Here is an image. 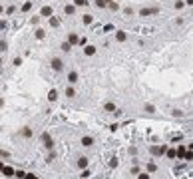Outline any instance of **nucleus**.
Masks as SVG:
<instances>
[{
	"label": "nucleus",
	"instance_id": "obj_1",
	"mask_svg": "<svg viewBox=\"0 0 193 179\" xmlns=\"http://www.w3.org/2000/svg\"><path fill=\"white\" fill-rule=\"evenodd\" d=\"M155 14H159V8H157V6H147V8L143 6V8H139V16H143V18H145V16H155Z\"/></svg>",
	"mask_w": 193,
	"mask_h": 179
},
{
	"label": "nucleus",
	"instance_id": "obj_2",
	"mask_svg": "<svg viewBox=\"0 0 193 179\" xmlns=\"http://www.w3.org/2000/svg\"><path fill=\"white\" fill-rule=\"evenodd\" d=\"M50 68H52L54 72H62V70H64V60H62V58H52V60H50Z\"/></svg>",
	"mask_w": 193,
	"mask_h": 179
},
{
	"label": "nucleus",
	"instance_id": "obj_3",
	"mask_svg": "<svg viewBox=\"0 0 193 179\" xmlns=\"http://www.w3.org/2000/svg\"><path fill=\"white\" fill-rule=\"evenodd\" d=\"M165 151H167V145H151L149 147V153L155 155V157L157 155H165Z\"/></svg>",
	"mask_w": 193,
	"mask_h": 179
},
{
	"label": "nucleus",
	"instance_id": "obj_4",
	"mask_svg": "<svg viewBox=\"0 0 193 179\" xmlns=\"http://www.w3.org/2000/svg\"><path fill=\"white\" fill-rule=\"evenodd\" d=\"M42 141H44V147L46 149H54V139H52V135L50 134H42Z\"/></svg>",
	"mask_w": 193,
	"mask_h": 179
},
{
	"label": "nucleus",
	"instance_id": "obj_5",
	"mask_svg": "<svg viewBox=\"0 0 193 179\" xmlns=\"http://www.w3.org/2000/svg\"><path fill=\"white\" fill-rule=\"evenodd\" d=\"M116 110H117V106L114 104V102H106V104H104V112H108V114H116Z\"/></svg>",
	"mask_w": 193,
	"mask_h": 179
},
{
	"label": "nucleus",
	"instance_id": "obj_6",
	"mask_svg": "<svg viewBox=\"0 0 193 179\" xmlns=\"http://www.w3.org/2000/svg\"><path fill=\"white\" fill-rule=\"evenodd\" d=\"M96 52H98V48H96V46H92V44H86V46H84V54H86V56H94Z\"/></svg>",
	"mask_w": 193,
	"mask_h": 179
},
{
	"label": "nucleus",
	"instance_id": "obj_7",
	"mask_svg": "<svg viewBox=\"0 0 193 179\" xmlns=\"http://www.w3.org/2000/svg\"><path fill=\"white\" fill-rule=\"evenodd\" d=\"M68 82H70V84H78V82H80V74L72 70V72L68 74Z\"/></svg>",
	"mask_w": 193,
	"mask_h": 179
},
{
	"label": "nucleus",
	"instance_id": "obj_8",
	"mask_svg": "<svg viewBox=\"0 0 193 179\" xmlns=\"http://www.w3.org/2000/svg\"><path fill=\"white\" fill-rule=\"evenodd\" d=\"M40 16H46V18L54 16V10H52V6H44V8L40 10Z\"/></svg>",
	"mask_w": 193,
	"mask_h": 179
},
{
	"label": "nucleus",
	"instance_id": "obj_9",
	"mask_svg": "<svg viewBox=\"0 0 193 179\" xmlns=\"http://www.w3.org/2000/svg\"><path fill=\"white\" fill-rule=\"evenodd\" d=\"M82 145H84V147H92V145H94V137H92V135H84V137H82Z\"/></svg>",
	"mask_w": 193,
	"mask_h": 179
},
{
	"label": "nucleus",
	"instance_id": "obj_10",
	"mask_svg": "<svg viewBox=\"0 0 193 179\" xmlns=\"http://www.w3.org/2000/svg\"><path fill=\"white\" fill-rule=\"evenodd\" d=\"M66 42H70V44L74 46V44H78V42H80V36H78L76 32H70V34H68V40H66Z\"/></svg>",
	"mask_w": 193,
	"mask_h": 179
},
{
	"label": "nucleus",
	"instance_id": "obj_11",
	"mask_svg": "<svg viewBox=\"0 0 193 179\" xmlns=\"http://www.w3.org/2000/svg\"><path fill=\"white\" fill-rule=\"evenodd\" d=\"M116 40L117 42H125V40H127V34H125L123 30H117L116 32Z\"/></svg>",
	"mask_w": 193,
	"mask_h": 179
},
{
	"label": "nucleus",
	"instance_id": "obj_12",
	"mask_svg": "<svg viewBox=\"0 0 193 179\" xmlns=\"http://www.w3.org/2000/svg\"><path fill=\"white\" fill-rule=\"evenodd\" d=\"M88 163H90V161H88V157H84V155L78 159V167H80V169H86V167H88Z\"/></svg>",
	"mask_w": 193,
	"mask_h": 179
},
{
	"label": "nucleus",
	"instance_id": "obj_13",
	"mask_svg": "<svg viewBox=\"0 0 193 179\" xmlns=\"http://www.w3.org/2000/svg\"><path fill=\"white\" fill-rule=\"evenodd\" d=\"M76 12V6L74 4H68V6H64V14H68V16H72Z\"/></svg>",
	"mask_w": 193,
	"mask_h": 179
},
{
	"label": "nucleus",
	"instance_id": "obj_14",
	"mask_svg": "<svg viewBox=\"0 0 193 179\" xmlns=\"http://www.w3.org/2000/svg\"><path fill=\"white\" fill-rule=\"evenodd\" d=\"M108 8H110L112 12H117V10H119V4H117L116 0H110V2H108Z\"/></svg>",
	"mask_w": 193,
	"mask_h": 179
},
{
	"label": "nucleus",
	"instance_id": "obj_15",
	"mask_svg": "<svg viewBox=\"0 0 193 179\" xmlns=\"http://www.w3.org/2000/svg\"><path fill=\"white\" fill-rule=\"evenodd\" d=\"M82 22L88 26V24H92V22H94V16H92V14H84V16H82Z\"/></svg>",
	"mask_w": 193,
	"mask_h": 179
},
{
	"label": "nucleus",
	"instance_id": "obj_16",
	"mask_svg": "<svg viewBox=\"0 0 193 179\" xmlns=\"http://www.w3.org/2000/svg\"><path fill=\"white\" fill-rule=\"evenodd\" d=\"M165 155H167V159H175V157H177V149H169V147H167Z\"/></svg>",
	"mask_w": 193,
	"mask_h": 179
},
{
	"label": "nucleus",
	"instance_id": "obj_17",
	"mask_svg": "<svg viewBox=\"0 0 193 179\" xmlns=\"http://www.w3.org/2000/svg\"><path fill=\"white\" fill-rule=\"evenodd\" d=\"M143 112H147V114H155V106H153V104H143Z\"/></svg>",
	"mask_w": 193,
	"mask_h": 179
},
{
	"label": "nucleus",
	"instance_id": "obj_18",
	"mask_svg": "<svg viewBox=\"0 0 193 179\" xmlns=\"http://www.w3.org/2000/svg\"><path fill=\"white\" fill-rule=\"evenodd\" d=\"M48 100H50V102H56V100H58V92H56V90H50V92H48Z\"/></svg>",
	"mask_w": 193,
	"mask_h": 179
},
{
	"label": "nucleus",
	"instance_id": "obj_19",
	"mask_svg": "<svg viewBox=\"0 0 193 179\" xmlns=\"http://www.w3.org/2000/svg\"><path fill=\"white\" fill-rule=\"evenodd\" d=\"M185 151H187V147L179 145V147H177V157H179V159H183V157H185Z\"/></svg>",
	"mask_w": 193,
	"mask_h": 179
},
{
	"label": "nucleus",
	"instance_id": "obj_20",
	"mask_svg": "<svg viewBox=\"0 0 193 179\" xmlns=\"http://www.w3.org/2000/svg\"><path fill=\"white\" fill-rule=\"evenodd\" d=\"M2 173H4V175H6V177H12V175H14V173H16V171H14V169H12V167H6V165H4V169H2Z\"/></svg>",
	"mask_w": 193,
	"mask_h": 179
},
{
	"label": "nucleus",
	"instance_id": "obj_21",
	"mask_svg": "<svg viewBox=\"0 0 193 179\" xmlns=\"http://www.w3.org/2000/svg\"><path fill=\"white\" fill-rule=\"evenodd\" d=\"M48 20H50V26H54V28H58V26H60V20H58L56 16H50Z\"/></svg>",
	"mask_w": 193,
	"mask_h": 179
},
{
	"label": "nucleus",
	"instance_id": "obj_22",
	"mask_svg": "<svg viewBox=\"0 0 193 179\" xmlns=\"http://www.w3.org/2000/svg\"><path fill=\"white\" fill-rule=\"evenodd\" d=\"M94 4H96L98 8H108V0H96Z\"/></svg>",
	"mask_w": 193,
	"mask_h": 179
},
{
	"label": "nucleus",
	"instance_id": "obj_23",
	"mask_svg": "<svg viewBox=\"0 0 193 179\" xmlns=\"http://www.w3.org/2000/svg\"><path fill=\"white\" fill-rule=\"evenodd\" d=\"M22 135L24 137H32V130L30 128H22Z\"/></svg>",
	"mask_w": 193,
	"mask_h": 179
},
{
	"label": "nucleus",
	"instance_id": "obj_24",
	"mask_svg": "<svg viewBox=\"0 0 193 179\" xmlns=\"http://www.w3.org/2000/svg\"><path fill=\"white\" fill-rule=\"evenodd\" d=\"M66 96H68V98H74V96H76V90L74 88H66Z\"/></svg>",
	"mask_w": 193,
	"mask_h": 179
},
{
	"label": "nucleus",
	"instance_id": "obj_25",
	"mask_svg": "<svg viewBox=\"0 0 193 179\" xmlns=\"http://www.w3.org/2000/svg\"><path fill=\"white\" fill-rule=\"evenodd\" d=\"M60 48H62L64 52H70V50H72V44H70V42H64V44L60 46Z\"/></svg>",
	"mask_w": 193,
	"mask_h": 179
},
{
	"label": "nucleus",
	"instance_id": "obj_26",
	"mask_svg": "<svg viewBox=\"0 0 193 179\" xmlns=\"http://www.w3.org/2000/svg\"><path fill=\"white\" fill-rule=\"evenodd\" d=\"M44 36H46V32H44L42 28H38V30H36V38H38V40H42Z\"/></svg>",
	"mask_w": 193,
	"mask_h": 179
},
{
	"label": "nucleus",
	"instance_id": "obj_27",
	"mask_svg": "<svg viewBox=\"0 0 193 179\" xmlns=\"http://www.w3.org/2000/svg\"><path fill=\"white\" fill-rule=\"evenodd\" d=\"M183 6H185V0H177L175 2V10H181Z\"/></svg>",
	"mask_w": 193,
	"mask_h": 179
},
{
	"label": "nucleus",
	"instance_id": "obj_28",
	"mask_svg": "<svg viewBox=\"0 0 193 179\" xmlns=\"http://www.w3.org/2000/svg\"><path fill=\"white\" fill-rule=\"evenodd\" d=\"M30 8H32V2L28 0V2H24V6H22V12H28Z\"/></svg>",
	"mask_w": 193,
	"mask_h": 179
},
{
	"label": "nucleus",
	"instance_id": "obj_29",
	"mask_svg": "<svg viewBox=\"0 0 193 179\" xmlns=\"http://www.w3.org/2000/svg\"><path fill=\"white\" fill-rule=\"evenodd\" d=\"M74 6H88V0H74Z\"/></svg>",
	"mask_w": 193,
	"mask_h": 179
},
{
	"label": "nucleus",
	"instance_id": "obj_30",
	"mask_svg": "<svg viewBox=\"0 0 193 179\" xmlns=\"http://www.w3.org/2000/svg\"><path fill=\"white\" fill-rule=\"evenodd\" d=\"M117 165H119L117 157H112V159H110V167H117Z\"/></svg>",
	"mask_w": 193,
	"mask_h": 179
},
{
	"label": "nucleus",
	"instance_id": "obj_31",
	"mask_svg": "<svg viewBox=\"0 0 193 179\" xmlns=\"http://www.w3.org/2000/svg\"><path fill=\"white\" fill-rule=\"evenodd\" d=\"M183 159H187V161H193V151H189V149H187V151H185V157H183Z\"/></svg>",
	"mask_w": 193,
	"mask_h": 179
},
{
	"label": "nucleus",
	"instance_id": "obj_32",
	"mask_svg": "<svg viewBox=\"0 0 193 179\" xmlns=\"http://www.w3.org/2000/svg\"><path fill=\"white\" fill-rule=\"evenodd\" d=\"M155 169H157V167H155V163H147V173H153Z\"/></svg>",
	"mask_w": 193,
	"mask_h": 179
},
{
	"label": "nucleus",
	"instance_id": "obj_33",
	"mask_svg": "<svg viewBox=\"0 0 193 179\" xmlns=\"http://www.w3.org/2000/svg\"><path fill=\"white\" fill-rule=\"evenodd\" d=\"M137 179H151V175L145 171V173H139V175H137Z\"/></svg>",
	"mask_w": 193,
	"mask_h": 179
},
{
	"label": "nucleus",
	"instance_id": "obj_34",
	"mask_svg": "<svg viewBox=\"0 0 193 179\" xmlns=\"http://www.w3.org/2000/svg\"><path fill=\"white\" fill-rule=\"evenodd\" d=\"M14 175H16V177H20V179H24V177H26V173H24V171H22V169H18V171H16V173H14Z\"/></svg>",
	"mask_w": 193,
	"mask_h": 179
},
{
	"label": "nucleus",
	"instance_id": "obj_35",
	"mask_svg": "<svg viewBox=\"0 0 193 179\" xmlns=\"http://www.w3.org/2000/svg\"><path fill=\"white\" fill-rule=\"evenodd\" d=\"M173 116H177V118H183V112H181V110H173Z\"/></svg>",
	"mask_w": 193,
	"mask_h": 179
},
{
	"label": "nucleus",
	"instance_id": "obj_36",
	"mask_svg": "<svg viewBox=\"0 0 193 179\" xmlns=\"http://www.w3.org/2000/svg\"><path fill=\"white\" fill-rule=\"evenodd\" d=\"M90 175H92V173H90V169H88V167H86V169H84V171H82V177H90Z\"/></svg>",
	"mask_w": 193,
	"mask_h": 179
},
{
	"label": "nucleus",
	"instance_id": "obj_37",
	"mask_svg": "<svg viewBox=\"0 0 193 179\" xmlns=\"http://www.w3.org/2000/svg\"><path fill=\"white\" fill-rule=\"evenodd\" d=\"M0 50H2V52H4V50H8V44H6V42H2V40H0Z\"/></svg>",
	"mask_w": 193,
	"mask_h": 179
},
{
	"label": "nucleus",
	"instance_id": "obj_38",
	"mask_svg": "<svg viewBox=\"0 0 193 179\" xmlns=\"http://www.w3.org/2000/svg\"><path fill=\"white\" fill-rule=\"evenodd\" d=\"M12 64H14V66H20V64H22V58H14V62H12Z\"/></svg>",
	"mask_w": 193,
	"mask_h": 179
},
{
	"label": "nucleus",
	"instance_id": "obj_39",
	"mask_svg": "<svg viewBox=\"0 0 193 179\" xmlns=\"http://www.w3.org/2000/svg\"><path fill=\"white\" fill-rule=\"evenodd\" d=\"M30 22H32V24H38V22H40V16H32V20H30Z\"/></svg>",
	"mask_w": 193,
	"mask_h": 179
},
{
	"label": "nucleus",
	"instance_id": "obj_40",
	"mask_svg": "<svg viewBox=\"0 0 193 179\" xmlns=\"http://www.w3.org/2000/svg\"><path fill=\"white\" fill-rule=\"evenodd\" d=\"M78 44H80V46H86V44H88V40H86V38H84V36H82V38H80V42H78Z\"/></svg>",
	"mask_w": 193,
	"mask_h": 179
},
{
	"label": "nucleus",
	"instance_id": "obj_41",
	"mask_svg": "<svg viewBox=\"0 0 193 179\" xmlns=\"http://www.w3.org/2000/svg\"><path fill=\"white\" fill-rule=\"evenodd\" d=\"M24 179H38V177H36L34 173H26V177H24Z\"/></svg>",
	"mask_w": 193,
	"mask_h": 179
},
{
	"label": "nucleus",
	"instance_id": "obj_42",
	"mask_svg": "<svg viewBox=\"0 0 193 179\" xmlns=\"http://www.w3.org/2000/svg\"><path fill=\"white\" fill-rule=\"evenodd\" d=\"M185 4H187V6H193V0H185Z\"/></svg>",
	"mask_w": 193,
	"mask_h": 179
},
{
	"label": "nucleus",
	"instance_id": "obj_43",
	"mask_svg": "<svg viewBox=\"0 0 193 179\" xmlns=\"http://www.w3.org/2000/svg\"><path fill=\"white\" fill-rule=\"evenodd\" d=\"M187 149H189V151H193V141L189 143V147H187Z\"/></svg>",
	"mask_w": 193,
	"mask_h": 179
},
{
	"label": "nucleus",
	"instance_id": "obj_44",
	"mask_svg": "<svg viewBox=\"0 0 193 179\" xmlns=\"http://www.w3.org/2000/svg\"><path fill=\"white\" fill-rule=\"evenodd\" d=\"M2 169H4V165H2V161H0V171H2Z\"/></svg>",
	"mask_w": 193,
	"mask_h": 179
},
{
	"label": "nucleus",
	"instance_id": "obj_45",
	"mask_svg": "<svg viewBox=\"0 0 193 179\" xmlns=\"http://www.w3.org/2000/svg\"><path fill=\"white\" fill-rule=\"evenodd\" d=\"M0 66H2V58H0Z\"/></svg>",
	"mask_w": 193,
	"mask_h": 179
},
{
	"label": "nucleus",
	"instance_id": "obj_46",
	"mask_svg": "<svg viewBox=\"0 0 193 179\" xmlns=\"http://www.w3.org/2000/svg\"><path fill=\"white\" fill-rule=\"evenodd\" d=\"M108 2H110V0H108Z\"/></svg>",
	"mask_w": 193,
	"mask_h": 179
},
{
	"label": "nucleus",
	"instance_id": "obj_47",
	"mask_svg": "<svg viewBox=\"0 0 193 179\" xmlns=\"http://www.w3.org/2000/svg\"><path fill=\"white\" fill-rule=\"evenodd\" d=\"M191 16H193V14H191Z\"/></svg>",
	"mask_w": 193,
	"mask_h": 179
}]
</instances>
